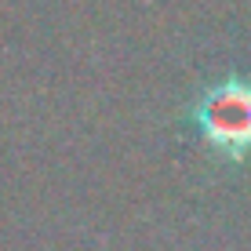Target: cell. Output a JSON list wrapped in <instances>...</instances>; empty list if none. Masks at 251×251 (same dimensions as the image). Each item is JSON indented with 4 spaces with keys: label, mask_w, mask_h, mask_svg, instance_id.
Returning <instances> with one entry per match:
<instances>
[{
    "label": "cell",
    "mask_w": 251,
    "mask_h": 251,
    "mask_svg": "<svg viewBox=\"0 0 251 251\" xmlns=\"http://www.w3.org/2000/svg\"><path fill=\"white\" fill-rule=\"evenodd\" d=\"M193 124L207 146L226 157H248L251 153V84L226 80L204 91L193 106Z\"/></svg>",
    "instance_id": "1"
}]
</instances>
